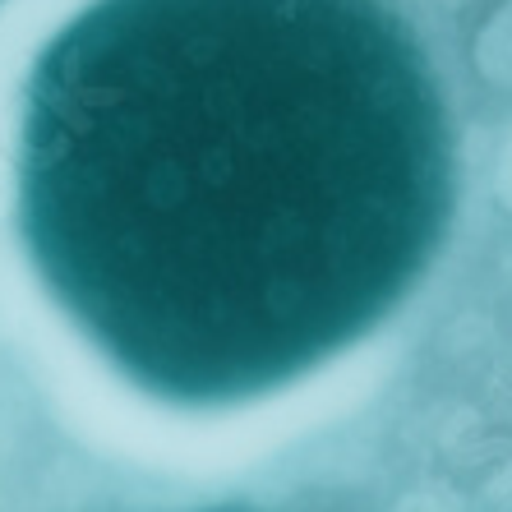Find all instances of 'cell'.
Listing matches in <instances>:
<instances>
[{"instance_id":"obj_1","label":"cell","mask_w":512,"mask_h":512,"mask_svg":"<svg viewBox=\"0 0 512 512\" xmlns=\"http://www.w3.org/2000/svg\"><path fill=\"white\" fill-rule=\"evenodd\" d=\"M453 199L439 79L383 0H93L24 93L28 254L171 406L250 402L374 333Z\"/></svg>"}]
</instances>
